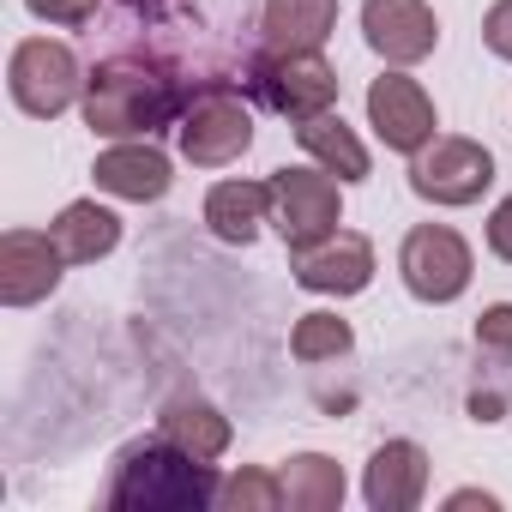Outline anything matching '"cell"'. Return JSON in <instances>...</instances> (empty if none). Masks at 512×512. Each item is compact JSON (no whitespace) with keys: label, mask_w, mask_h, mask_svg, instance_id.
I'll return each instance as SVG.
<instances>
[{"label":"cell","mask_w":512,"mask_h":512,"mask_svg":"<svg viewBox=\"0 0 512 512\" xmlns=\"http://www.w3.org/2000/svg\"><path fill=\"white\" fill-rule=\"evenodd\" d=\"M187 91L181 79H169L163 67H151L145 55H115V61H97L85 73V127L97 139H151L163 133L169 121H181L187 109Z\"/></svg>","instance_id":"obj_1"},{"label":"cell","mask_w":512,"mask_h":512,"mask_svg":"<svg viewBox=\"0 0 512 512\" xmlns=\"http://www.w3.org/2000/svg\"><path fill=\"white\" fill-rule=\"evenodd\" d=\"M217 494H223L217 470L163 434L121 446L109 464V488H103V500L121 512H205L217 506Z\"/></svg>","instance_id":"obj_2"},{"label":"cell","mask_w":512,"mask_h":512,"mask_svg":"<svg viewBox=\"0 0 512 512\" xmlns=\"http://www.w3.org/2000/svg\"><path fill=\"white\" fill-rule=\"evenodd\" d=\"M175 139H181V157L193 169H223L253 145V109L241 103V91L229 79H205V85L187 91Z\"/></svg>","instance_id":"obj_3"},{"label":"cell","mask_w":512,"mask_h":512,"mask_svg":"<svg viewBox=\"0 0 512 512\" xmlns=\"http://www.w3.org/2000/svg\"><path fill=\"white\" fill-rule=\"evenodd\" d=\"M7 91L25 115L37 121H55L67 115L79 97H85V73H79V55L55 37H25L7 61Z\"/></svg>","instance_id":"obj_4"},{"label":"cell","mask_w":512,"mask_h":512,"mask_svg":"<svg viewBox=\"0 0 512 512\" xmlns=\"http://www.w3.org/2000/svg\"><path fill=\"white\" fill-rule=\"evenodd\" d=\"M398 272H404V290L416 302L440 308V302H458L470 290L476 260H470V241L452 223H416L398 247Z\"/></svg>","instance_id":"obj_5"},{"label":"cell","mask_w":512,"mask_h":512,"mask_svg":"<svg viewBox=\"0 0 512 512\" xmlns=\"http://www.w3.org/2000/svg\"><path fill=\"white\" fill-rule=\"evenodd\" d=\"M247 85L266 97V109H278V115H290V121L326 115V109L338 103V67H332L320 49H296V55L266 49L260 61L247 67Z\"/></svg>","instance_id":"obj_6"},{"label":"cell","mask_w":512,"mask_h":512,"mask_svg":"<svg viewBox=\"0 0 512 512\" xmlns=\"http://www.w3.org/2000/svg\"><path fill=\"white\" fill-rule=\"evenodd\" d=\"M494 181V157L476 139L458 133H434L416 157H410V193L428 205H476Z\"/></svg>","instance_id":"obj_7"},{"label":"cell","mask_w":512,"mask_h":512,"mask_svg":"<svg viewBox=\"0 0 512 512\" xmlns=\"http://www.w3.org/2000/svg\"><path fill=\"white\" fill-rule=\"evenodd\" d=\"M338 175L326 169H272V223L290 247H314L338 229L344 217V199H338Z\"/></svg>","instance_id":"obj_8"},{"label":"cell","mask_w":512,"mask_h":512,"mask_svg":"<svg viewBox=\"0 0 512 512\" xmlns=\"http://www.w3.org/2000/svg\"><path fill=\"white\" fill-rule=\"evenodd\" d=\"M290 278L314 296H362L374 284V241L356 229H332L314 247H290Z\"/></svg>","instance_id":"obj_9"},{"label":"cell","mask_w":512,"mask_h":512,"mask_svg":"<svg viewBox=\"0 0 512 512\" xmlns=\"http://www.w3.org/2000/svg\"><path fill=\"white\" fill-rule=\"evenodd\" d=\"M368 127L380 133V145L386 151H404V157H416L428 139H434V97L410 79V73H380L374 85H368Z\"/></svg>","instance_id":"obj_10"},{"label":"cell","mask_w":512,"mask_h":512,"mask_svg":"<svg viewBox=\"0 0 512 512\" xmlns=\"http://www.w3.org/2000/svg\"><path fill=\"white\" fill-rule=\"evenodd\" d=\"M362 37L386 67H416L440 43V19L428 0H368L362 7Z\"/></svg>","instance_id":"obj_11"},{"label":"cell","mask_w":512,"mask_h":512,"mask_svg":"<svg viewBox=\"0 0 512 512\" xmlns=\"http://www.w3.org/2000/svg\"><path fill=\"white\" fill-rule=\"evenodd\" d=\"M61 247L49 229H7L0 235V302L7 308H37L61 284Z\"/></svg>","instance_id":"obj_12"},{"label":"cell","mask_w":512,"mask_h":512,"mask_svg":"<svg viewBox=\"0 0 512 512\" xmlns=\"http://www.w3.org/2000/svg\"><path fill=\"white\" fill-rule=\"evenodd\" d=\"M91 181H97L103 193H115V199L145 205V199H163V193H169L175 169H169V157H163L151 139H115L109 151H97Z\"/></svg>","instance_id":"obj_13"},{"label":"cell","mask_w":512,"mask_h":512,"mask_svg":"<svg viewBox=\"0 0 512 512\" xmlns=\"http://www.w3.org/2000/svg\"><path fill=\"white\" fill-rule=\"evenodd\" d=\"M362 494H368L374 512H410V506H422V494H428V452L416 440L374 446V458L362 470Z\"/></svg>","instance_id":"obj_14"},{"label":"cell","mask_w":512,"mask_h":512,"mask_svg":"<svg viewBox=\"0 0 512 512\" xmlns=\"http://www.w3.org/2000/svg\"><path fill=\"white\" fill-rule=\"evenodd\" d=\"M260 223H272V181H217L205 193V229L229 247H253Z\"/></svg>","instance_id":"obj_15"},{"label":"cell","mask_w":512,"mask_h":512,"mask_svg":"<svg viewBox=\"0 0 512 512\" xmlns=\"http://www.w3.org/2000/svg\"><path fill=\"white\" fill-rule=\"evenodd\" d=\"M49 235H55L67 266H97V260H109V253L121 247V217L109 205H97V199H73V205H61Z\"/></svg>","instance_id":"obj_16"},{"label":"cell","mask_w":512,"mask_h":512,"mask_svg":"<svg viewBox=\"0 0 512 512\" xmlns=\"http://www.w3.org/2000/svg\"><path fill=\"white\" fill-rule=\"evenodd\" d=\"M338 31V0H266L260 7V37L278 55L320 49Z\"/></svg>","instance_id":"obj_17"},{"label":"cell","mask_w":512,"mask_h":512,"mask_svg":"<svg viewBox=\"0 0 512 512\" xmlns=\"http://www.w3.org/2000/svg\"><path fill=\"white\" fill-rule=\"evenodd\" d=\"M296 145L326 169V175H338V181H368V169H374V157H368V145L356 139V127L344 121V115H308V121H296Z\"/></svg>","instance_id":"obj_18"},{"label":"cell","mask_w":512,"mask_h":512,"mask_svg":"<svg viewBox=\"0 0 512 512\" xmlns=\"http://www.w3.org/2000/svg\"><path fill=\"white\" fill-rule=\"evenodd\" d=\"M157 434L175 440L181 452L205 458V464H217V458L229 452V440H235L229 416H223L217 404H205V398H169V404L157 410Z\"/></svg>","instance_id":"obj_19"},{"label":"cell","mask_w":512,"mask_h":512,"mask_svg":"<svg viewBox=\"0 0 512 512\" xmlns=\"http://www.w3.org/2000/svg\"><path fill=\"white\" fill-rule=\"evenodd\" d=\"M278 482H284V506L290 512H338L344 506V470L326 452H296L278 470Z\"/></svg>","instance_id":"obj_20"},{"label":"cell","mask_w":512,"mask_h":512,"mask_svg":"<svg viewBox=\"0 0 512 512\" xmlns=\"http://www.w3.org/2000/svg\"><path fill=\"white\" fill-rule=\"evenodd\" d=\"M350 344H356V332H350V320H338V314H302L296 332H290V356H296L302 368L338 362V356H350Z\"/></svg>","instance_id":"obj_21"},{"label":"cell","mask_w":512,"mask_h":512,"mask_svg":"<svg viewBox=\"0 0 512 512\" xmlns=\"http://www.w3.org/2000/svg\"><path fill=\"white\" fill-rule=\"evenodd\" d=\"M217 506H229V512H278V506H284V482L266 476V470H235V476L223 482Z\"/></svg>","instance_id":"obj_22"},{"label":"cell","mask_w":512,"mask_h":512,"mask_svg":"<svg viewBox=\"0 0 512 512\" xmlns=\"http://www.w3.org/2000/svg\"><path fill=\"white\" fill-rule=\"evenodd\" d=\"M476 350H482L488 368H506V374H512V302L482 308V320H476Z\"/></svg>","instance_id":"obj_23"},{"label":"cell","mask_w":512,"mask_h":512,"mask_svg":"<svg viewBox=\"0 0 512 512\" xmlns=\"http://www.w3.org/2000/svg\"><path fill=\"white\" fill-rule=\"evenodd\" d=\"M25 7L43 19V25H61V31H79L103 13V0H25Z\"/></svg>","instance_id":"obj_24"},{"label":"cell","mask_w":512,"mask_h":512,"mask_svg":"<svg viewBox=\"0 0 512 512\" xmlns=\"http://www.w3.org/2000/svg\"><path fill=\"white\" fill-rule=\"evenodd\" d=\"M482 43H488L500 61H512V0H494V7H488V19H482Z\"/></svg>","instance_id":"obj_25"},{"label":"cell","mask_w":512,"mask_h":512,"mask_svg":"<svg viewBox=\"0 0 512 512\" xmlns=\"http://www.w3.org/2000/svg\"><path fill=\"white\" fill-rule=\"evenodd\" d=\"M488 253L512 266V193H506V199L494 205V217H488Z\"/></svg>","instance_id":"obj_26"},{"label":"cell","mask_w":512,"mask_h":512,"mask_svg":"<svg viewBox=\"0 0 512 512\" xmlns=\"http://www.w3.org/2000/svg\"><path fill=\"white\" fill-rule=\"evenodd\" d=\"M452 506H500V500H494V494H482V488H458V494H452Z\"/></svg>","instance_id":"obj_27"}]
</instances>
